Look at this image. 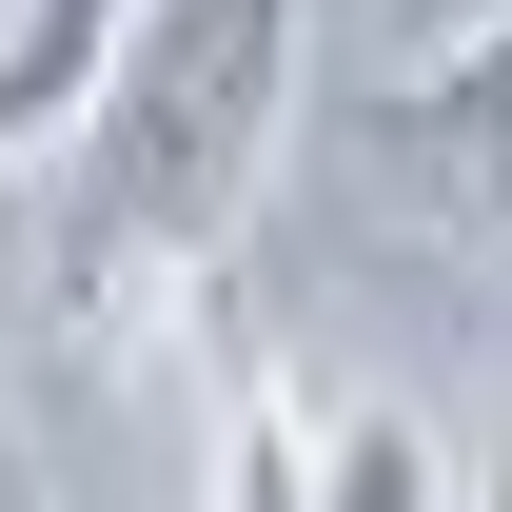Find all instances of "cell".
Segmentation results:
<instances>
[{
	"label": "cell",
	"mask_w": 512,
	"mask_h": 512,
	"mask_svg": "<svg viewBox=\"0 0 512 512\" xmlns=\"http://www.w3.org/2000/svg\"><path fill=\"white\" fill-rule=\"evenodd\" d=\"M473 512H512V414H493V434H473Z\"/></svg>",
	"instance_id": "8"
},
{
	"label": "cell",
	"mask_w": 512,
	"mask_h": 512,
	"mask_svg": "<svg viewBox=\"0 0 512 512\" xmlns=\"http://www.w3.org/2000/svg\"><path fill=\"white\" fill-rule=\"evenodd\" d=\"M119 40H138V0H0V197L60 178V138L119 79Z\"/></svg>",
	"instance_id": "3"
},
{
	"label": "cell",
	"mask_w": 512,
	"mask_h": 512,
	"mask_svg": "<svg viewBox=\"0 0 512 512\" xmlns=\"http://www.w3.org/2000/svg\"><path fill=\"white\" fill-rule=\"evenodd\" d=\"M316 512H473V453L414 394H316Z\"/></svg>",
	"instance_id": "4"
},
{
	"label": "cell",
	"mask_w": 512,
	"mask_h": 512,
	"mask_svg": "<svg viewBox=\"0 0 512 512\" xmlns=\"http://www.w3.org/2000/svg\"><path fill=\"white\" fill-rule=\"evenodd\" d=\"M0 512H60V473H40V453H20V434H0Z\"/></svg>",
	"instance_id": "7"
},
{
	"label": "cell",
	"mask_w": 512,
	"mask_h": 512,
	"mask_svg": "<svg viewBox=\"0 0 512 512\" xmlns=\"http://www.w3.org/2000/svg\"><path fill=\"white\" fill-rule=\"evenodd\" d=\"M512 0H394V60H453V40H493Z\"/></svg>",
	"instance_id": "6"
},
{
	"label": "cell",
	"mask_w": 512,
	"mask_h": 512,
	"mask_svg": "<svg viewBox=\"0 0 512 512\" xmlns=\"http://www.w3.org/2000/svg\"><path fill=\"white\" fill-rule=\"evenodd\" d=\"M237 512H316V394L237 375Z\"/></svg>",
	"instance_id": "5"
},
{
	"label": "cell",
	"mask_w": 512,
	"mask_h": 512,
	"mask_svg": "<svg viewBox=\"0 0 512 512\" xmlns=\"http://www.w3.org/2000/svg\"><path fill=\"white\" fill-rule=\"evenodd\" d=\"M375 138H394V178L434 197L453 237L512 256V20H493V40H453V60H394Z\"/></svg>",
	"instance_id": "2"
},
{
	"label": "cell",
	"mask_w": 512,
	"mask_h": 512,
	"mask_svg": "<svg viewBox=\"0 0 512 512\" xmlns=\"http://www.w3.org/2000/svg\"><path fill=\"white\" fill-rule=\"evenodd\" d=\"M316 99V0H138L119 79L60 138V296L138 316L158 276H217Z\"/></svg>",
	"instance_id": "1"
}]
</instances>
